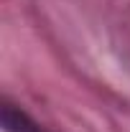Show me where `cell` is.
I'll use <instances>...</instances> for the list:
<instances>
[{
	"label": "cell",
	"mask_w": 130,
	"mask_h": 132,
	"mask_svg": "<svg viewBox=\"0 0 130 132\" xmlns=\"http://www.w3.org/2000/svg\"><path fill=\"white\" fill-rule=\"evenodd\" d=\"M3 127L5 132H46L36 119H31L20 107L10 104V102L3 104Z\"/></svg>",
	"instance_id": "cell-1"
}]
</instances>
